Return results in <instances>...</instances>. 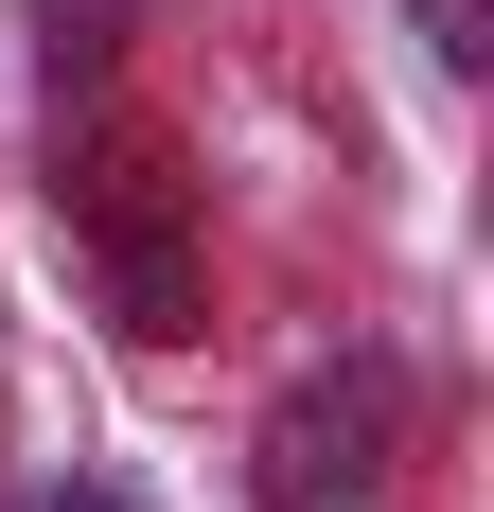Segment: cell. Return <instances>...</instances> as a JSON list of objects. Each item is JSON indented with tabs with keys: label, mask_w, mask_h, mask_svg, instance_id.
Masks as SVG:
<instances>
[{
	"label": "cell",
	"mask_w": 494,
	"mask_h": 512,
	"mask_svg": "<svg viewBox=\"0 0 494 512\" xmlns=\"http://www.w3.org/2000/svg\"><path fill=\"white\" fill-rule=\"evenodd\" d=\"M389 442H406V371L389 354H336V371H300L283 407H265L247 477H265V512H353L371 477H389Z\"/></svg>",
	"instance_id": "obj_1"
},
{
	"label": "cell",
	"mask_w": 494,
	"mask_h": 512,
	"mask_svg": "<svg viewBox=\"0 0 494 512\" xmlns=\"http://www.w3.org/2000/svg\"><path fill=\"white\" fill-rule=\"evenodd\" d=\"M71 212H89V248H106V301H124V336H195V265H177V195H159V159H106V177H71Z\"/></svg>",
	"instance_id": "obj_2"
},
{
	"label": "cell",
	"mask_w": 494,
	"mask_h": 512,
	"mask_svg": "<svg viewBox=\"0 0 494 512\" xmlns=\"http://www.w3.org/2000/svg\"><path fill=\"white\" fill-rule=\"evenodd\" d=\"M53 512H124V495H53Z\"/></svg>",
	"instance_id": "obj_4"
},
{
	"label": "cell",
	"mask_w": 494,
	"mask_h": 512,
	"mask_svg": "<svg viewBox=\"0 0 494 512\" xmlns=\"http://www.w3.org/2000/svg\"><path fill=\"white\" fill-rule=\"evenodd\" d=\"M424 53H442V71H477V53H494V0H424Z\"/></svg>",
	"instance_id": "obj_3"
}]
</instances>
